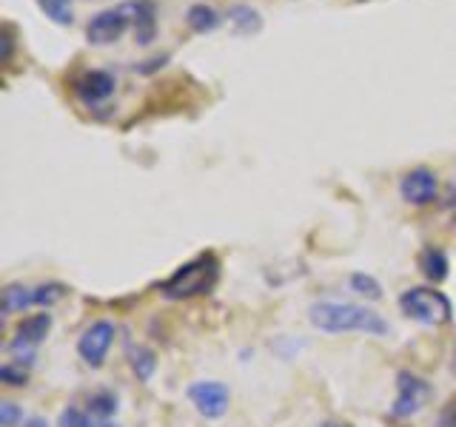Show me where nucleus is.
Segmentation results:
<instances>
[{
    "label": "nucleus",
    "instance_id": "18",
    "mask_svg": "<svg viewBox=\"0 0 456 427\" xmlns=\"http://www.w3.org/2000/svg\"><path fill=\"white\" fill-rule=\"evenodd\" d=\"M89 413L97 419H109L118 413V396L109 393V391H100L89 396Z\"/></svg>",
    "mask_w": 456,
    "mask_h": 427
},
{
    "label": "nucleus",
    "instance_id": "7",
    "mask_svg": "<svg viewBox=\"0 0 456 427\" xmlns=\"http://www.w3.org/2000/svg\"><path fill=\"white\" fill-rule=\"evenodd\" d=\"M114 85H118V80H114L111 71L89 68V71H83L80 77H75V83H71V92L77 94L80 103L97 106V103H106V100L114 94Z\"/></svg>",
    "mask_w": 456,
    "mask_h": 427
},
{
    "label": "nucleus",
    "instance_id": "5",
    "mask_svg": "<svg viewBox=\"0 0 456 427\" xmlns=\"http://www.w3.org/2000/svg\"><path fill=\"white\" fill-rule=\"evenodd\" d=\"M396 388H399V393L391 407L396 419H408L413 413H419L428 399H431V384L417 374H408V370H403V374L396 376Z\"/></svg>",
    "mask_w": 456,
    "mask_h": 427
},
{
    "label": "nucleus",
    "instance_id": "26",
    "mask_svg": "<svg viewBox=\"0 0 456 427\" xmlns=\"http://www.w3.org/2000/svg\"><path fill=\"white\" fill-rule=\"evenodd\" d=\"M320 427H351V424H342V422H325V424H320Z\"/></svg>",
    "mask_w": 456,
    "mask_h": 427
},
{
    "label": "nucleus",
    "instance_id": "17",
    "mask_svg": "<svg viewBox=\"0 0 456 427\" xmlns=\"http://www.w3.org/2000/svg\"><path fill=\"white\" fill-rule=\"evenodd\" d=\"M61 427H118V424H111L109 419H97L92 413H80L77 407H69L61 416Z\"/></svg>",
    "mask_w": 456,
    "mask_h": 427
},
{
    "label": "nucleus",
    "instance_id": "3",
    "mask_svg": "<svg viewBox=\"0 0 456 427\" xmlns=\"http://www.w3.org/2000/svg\"><path fill=\"white\" fill-rule=\"evenodd\" d=\"M399 308H403L405 317H411L413 322L428 325V327H439L451 322L453 308L448 302V296L434 288H411L399 296Z\"/></svg>",
    "mask_w": 456,
    "mask_h": 427
},
{
    "label": "nucleus",
    "instance_id": "15",
    "mask_svg": "<svg viewBox=\"0 0 456 427\" xmlns=\"http://www.w3.org/2000/svg\"><path fill=\"white\" fill-rule=\"evenodd\" d=\"M35 305V288H26V285H9L4 291V310L6 313H18Z\"/></svg>",
    "mask_w": 456,
    "mask_h": 427
},
{
    "label": "nucleus",
    "instance_id": "10",
    "mask_svg": "<svg viewBox=\"0 0 456 427\" xmlns=\"http://www.w3.org/2000/svg\"><path fill=\"white\" fill-rule=\"evenodd\" d=\"M49 331H52V313H35V317L23 319L18 325V331H14V342L9 345L12 353H20V350L28 353L49 336Z\"/></svg>",
    "mask_w": 456,
    "mask_h": 427
},
{
    "label": "nucleus",
    "instance_id": "8",
    "mask_svg": "<svg viewBox=\"0 0 456 427\" xmlns=\"http://www.w3.org/2000/svg\"><path fill=\"white\" fill-rule=\"evenodd\" d=\"M439 194V177L431 168H411L408 174L399 180V197L408 205H428L434 203Z\"/></svg>",
    "mask_w": 456,
    "mask_h": 427
},
{
    "label": "nucleus",
    "instance_id": "16",
    "mask_svg": "<svg viewBox=\"0 0 456 427\" xmlns=\"http://www.w3.org/2000/svg\"><path fill=\"white\" fill-rule=\"evenodd\" d=\"M40 12L46 14L49 20L61 23V26H71L75 23V12H71V0H37Z\"/></svg>",
    "mask_w": 456,
    "mask_h": 427
},
{
    "label": "nucleus",
    "instance_id": "11",
    "mask_svg": "<svg viewBox=\"0 0 456 427\" xmlns=\"http://www.w3.org/2000/svg\"><path fill=\"white\" fill-rule=\"evenodd\" d=\"M132 28L140 46H149L157 35V6L151 0H132Z\"/></svg>",
    "mask_w": 456,
    "mask_h": 427
},
{
    "label": "nucleus",
    "instance_id": "1",
    "mask_svg": "<svg viewBox=\"0 0 456 427\" xmlns=\"http://www.w3.org/2000/svg\"><path fill=\"white\" fill-rule=\"evenodd\" d=\"M308 319L314 327H320L325 334H368V336H382L388 331L379 313L368 310L365 305L354 302H317L311 305Z\"/></svg>",
    "mask_w": 456,
    "mask_h": 427
},
{
    "label": "nucleus",
    "instance_id": "22",
    "mask_svg": "<svg viewBox=\"0 0 456 427\" xmlns=\"http://www.w3.org/2000/svg\"><path fill=\"white\" fill-rule=\"evenodd\" d=\"M0 379H4L6 384H12V388H20V384H26L28 374L23 367H14V365H4L0 367Z\"/></svg>",
    "mask_w": 456,
    "mask_h": 427
},
{
    "label": "nucleus",
    "instance_id": "4",
    "mask_svg": "<svg viewBox=\"0 0 456 427\" xmlns=\"http://www.w3.org/2000/svg\"><path fill=\"white\" fill-rule=\"evenodd\" d=\"M132 28V4H120L97 12L86 26V40L92 46H111Z\"/></svg>",
    "mask_w": 456,
    "mask_h": 427
},
{
    "label": "nucleus",
    "instance_id": "2",
    "mask_svg": "<svg viewBox=\"0 0 456 427\" xmlns=\"http://www.w3.org/2000/svg\"><path fill=\"white\" fill-rule=\"evenodd\" d=\"M217 277H220V262L214 260L211 254H203V256H197V260L180 265L175 274L160 285V291L166 299H191L200 294H208L214 285H217Z\"/></svg>",
    "mask_w": 456,
    "mask_h": 427
},
{
    "label": "nucleus",
    "instance_id": "9",
    "mask_svg": "<svg viewBox=\"0 0 456 427\" xmlns=\"http://www.w3.org/2000/svg\"><path fill=\"white\" fill-rule=\"evenodd\" d=\"M189 399L194 402L200 416L220 419V416H225L232 393H228V388L223 382H194L189 388Z\"/></svg>",
    "mask_w": 456,
    "mask_h": 427
},
{
    "label": "nucleus",
    "instance_id": "6",
    "mask_svg": "<svg viewBox=\"0 0 456 427\" xmlns=\"http://www.w3.org/2000/svg\"><path fill=\"white\" fill-rule=\"evenodd\" d=\"M111 342H114V325L109 319H97L92 322L89 327L83 331L80 342H77V353H80V359L86 365H92V367H100L106 359V353L111 348Z\"/></svg>",
    "mask_w": 456,
    "mask_h": 427
},
{
    "label": "nucleus",
    "instance_id": "23",
    "mask_svg": "<svg viewBox=\"0 0 456 427\" xmlns=\"http://www.w3.org/2000/svg\"><path fill=\"white\" fill-rule=\"evenodd\" d=\"M18 419H20V410L14 407V402H4V405H0V422H4V427H12Z\"/></svg>",
    "mask_w": 456,
    "mask_h": 427
},
{
    "label": "nucleus",
    "instance_id": "13",
    "mask_svg": "<svg viewBox=\"0 0 456 427\" xmlns=\"http://www.w3.org/2000/svg\"><path fill=\"white\" fill-rule=\"evenodd\" d=\"M225 18H228V23L234 26V32H237V35H256V32L263 28L260 12L251 9V6H246V4L232 6V9L225 12Z\"/></svg>",
    "mask_w": 456,
    "mask_h": 427
},
{
    "label": "nucleus",
    "instance_id": "24",
    "mask_svg": "<svg viewBox=\"0 0 456 427\" xmlns=\"http://www.w3.org/2000/svg\"><path fill=\"white\" fill-rule=\"evenodd\" d=\"M439 427H456V405H451L445 413H442V419H439Z\"/></svg>",
    "mask_w": 456,
    "mask_h": 427
},
{
    "label": "nucleus",
    "instance_id": "12",
    "mask_svg": "<svg viewBox=\"0 0 456 427\" xmlns=\"http://www.w3.org/2000/svg\"><path fill=\"white\" fill-rule=\"evenodd\" d=\"M185 23H189V28L194 35H211L214 28H220L223 18L214 6L194 4V6H189V12H185Z\"/></svg>",
    "mask_w": 456,
    "mask_h": 427
},
{
    "label": "nucleus",
    "instance_id": "20",
    "mask_svg": "<svg viewBox=\"0 0 456 427\" xmlns=\"http://www.w3.org/2000/svg\"><path fill=\"white\" fill-rule=\"evenodd\" d=\"M66 296V288L61 282H49V285H37L35 288V305L37 308H52L54 302H61Z\"/></svg>",
    "mask_w": 456,
    "mask_h": 427
},
{
    "label": "nucleus",
    "instance_id": "19",
    "mask_svg": "<svg viewBox=\"0 0 456 427\" xmlns=\"http://www.w3.org/2000/svg\"><path fill=\"white\" fill-rule=\"evenodd\" d=\"M128 356H132V367H134L137 379H142V382L151 379L154 367H157L154 353L149 348H128Z\"/></svg>",
    "mask_w": 456,
    "mask_h": 427
},
{
    "label": "nucleus",
    "instance_id": "25",
    "mask_svg": "<svg viewBox=\"0 0 456 427\" xmlns=\"http://www.w3.org/2000/svg\"><path fill=\"white\" fill-rule=\"evenodd\" d=\"M26 427H49V424L43 422V419H28V422H26Z\"/></svg>",
    "mask_w": 456,
    "mask_h": 427
},
{
    "label": "nucleus",
    "instance_id": "14",
    "mask_svg": "<svg viewBox=\"0 0 456 427\" xmlns=\"http://www.w3.org/2000/svg\"><path fill=\"white\" fill-rule=\"evenodd\" d=\"M419 268L422 274L431 279V282H442L448 277V256L442 248H425L419 254Z\"/></svg>",
    "mask_w": 456,
    "mask_h": 427
},
{
    "label": "nucleus",
    "instance_id": "21",
    "mask_svg": "<svg viewBox=\"0 0 456 427\" xmlns=\"http://www.w3.org/2000/svg\"><path fill=\"white\" fill-rule=\"evenodd\" d=\"M351 288L365 296V299H379L382 296V288H379V282L370 277V274H354L351 277Z\"/></svg>",
    "mask_w": 456,
    "mask_h": 427
}]
</instances>
